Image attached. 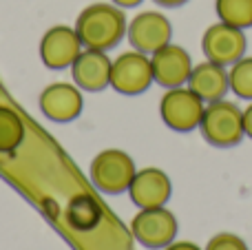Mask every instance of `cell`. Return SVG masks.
<instances>
[{"label": "cell", "mask_w": 252, "mask_h": 250, "mask_svg": "<svg viewBox=\"0 0 252 250\" xmlns=\"http://www.w3.org/2000/svg\"><path fill=\"white\" fill-rule=\"evenodd\" d=\"M201 137L210 146L217 149H232L246 137L244 133V109L230 100L206 102L204 115L199 122Z\"/></svg>", "instance_id": "cell-2"}, {"label": "cell", "mask_w": 252, "mask_h": 250, "mask_svg": "<svg viewBox=\"0 0 252 250\" xmlns=\"http://www.w3.org/2000/svg\"><path fill=\"white\" fill-rule=\"evenodd\" d=\"M215 11L221 22L239 29L252 27V0H215Z\"/></svg>", "instance_id": "cell-17"}, {"label": "cell", "mask_w": 252, "mask_h": 250, "mask_svg": "<svg viewBox=\"0 0 252 250\" xmlns=\"http://www.w3.org/2000/svg\"><path fill=\"white\" fill-rule=\"evenodd\" d=\"M82 40H80L78 31L71 27L58 25L51 27L47 33L42 35L40 42V58H42L44 66L49 69H66L75 62V58L82 53Z\"/></svg>", "instance_id": "cell-10"}, {"label": "cell", "mask_w": 252, "mask_h": 250, "mask_svg": "<svg viewBox=\"0 0 252 250\" xmlns=\"http://www.w3.org/2000/svg\"><path fill=\"white\" fill-rule=\"evenodd\" d=\"M25 140V124L9 106H0V153H11Z\"/></svg>", "instance_id": "cell-16"}, {"label": "cell", "mask_w": 252, "mask_h": 250, "mask_svg": "<svg viewBox=\"0 0 252 250\" xmlns=\"http://www.w3.org/2000/svg\"><path fill=\"white\" fill-rule=\"evenodd\" d=\"M244 133L252 140V102L244 109Z\"/></svg>", "instance_id": "cell-20"}, {"label": "cell", "mask_w": 252, "mask_h": 250, "mask_svg": "<svg viewBox=\"0 0 252 250\" xmlns=\"http://www.w3.org/2000/svg\"><path fill=\"white\" fill-rule=\"evenodd\" d=\"M186 87L195 91L204 102L223 100L226 93L230 91V80H228V69L217 62L204 60L199 64H192L190 78Z\"/></svg>", "instance_id": "cell-14"}, {"label": "cell", "mask_w": 252, "mask_h": 250, "mask_svg": "<svg viewBox=\"0 0 252 250\" xmlns=\"http://www.w3.org/2000/svg\"><path fill=\"white\" fill-rule=\"evenodd\" d=\"M204 109L206 102L188 87L166 89V93L159 100L161 120H164L166 126L177 133H190L199 128Z\"/></svg>", "instance_id": "cell-3"}, {"label": "cell", "mask_w": 252, "mask_h": 250, "mask_svg": "<svg viewBox=\"0 0 252 250\" xmlns=\"http://www.w3.org/2000/svg\"><path fill=\"white\" fill-rule=\"evenodd\" d=\"M139 2H144V0H113V4H118V7H122V9L137 7Z\"/></svg>", "instance_id": "cell-23"}, {"label": "cell", "mask_w": 252, "mask_h": 250, "mask_svg": "<svg viewBox=\"0 0 252 250\" xmlns=\"http://www.w3.org/2000/svg\"><path fill=\"white\" fill-rule=\"evenodd\" d=\"M177 217L164 206L142 208L130 221V233L146 248H166L177 237Z\"/></svg>", "instance_id": "cell-7"}, {"label": "cell", "mask_w": 252, "mask_h": 250, "mask_svg": "<svg viewBox=\"0 0 252 250\" xmlns=\"http://www.w3.org/2000/svg\"><path fill=\"white\" fill-rule=\"evenodd\" d=\"M135 173H137V168H135L133 157L120 149L102 151L91 162L93 186L106 195H118V193L128 190Z\"/></svg>", "instance_id": "cell-4"}, {"label": "cell", "mask_w": 252, "mask_h": 250, "mask_svg": "<svg viewBox=\"0 0 252 250\" xmlns=\"http://www.w3.org/2000/svg\"><path fill=\"white\" fill-rule=\"evenodd\" d=\"M111 66H113V60L106 56V51L84 49L71 64L73 82L84 91H102L111 87Z\"/></svg>", "instance_id": "cell-13"}, {"label": "cell", "mask_w": 252, "mask_h": 250, "mask_svg": "<svg viewBox=\"0 0 252 250\" xmlns=\"http://www.w3.org/2000/svg\"><path fill=\"white\" fill-rule=\"evenodd\" d=\"M153 80V64L148 53H142L137 49L120 53L111 66V87L122 95H139L144 93Z\"/></svg>", "instance_id": "cell-6"}, {"label": "cell", "mask_w": 252, "mask_h": 250, "mask_svg": "<svg viewBox=\"0 0 252 250\" xmlns=\"http://www.w3.org/2000/svg\"><path fill=\"white\" fill-rule=\"evenodd\" d=\"M151 64H153V80L164 89L184 87L192 71L190 53L173 42L164 44L155 53H151Z\"/></svg>", "instance_id": "cell-9"}, {"label": "cell", "mask_w": 252, "mask_h": 250, "mask_svg": "<svg viewBox=\"0 0 252 250\" xmlns=\"http://www.w3.org/2000/svg\"><path fill=\"white\" fill-rule=\"evenodd\" d=\"M82 93L78 84L56 82L40 93V109L53 122H73L82 113Z\"/></svg>", "instance_id": "cell-12"}, {"label": "cell", "mask_w": 252, "mask_h": 250, "mask_svg": "<svg viewBox=\"0 0 252 250\" xmlns=\"http://www.w3.org/2000/svg\"><path fill=\"white\" fill-rule=\"evenodd\" d=\"M66 221L73 230L80 233H89L95 226H100L102 221V206L93 195L80 193L73 195L69 199V206H66Z\"/></svg>", "instance_id": "cell-15"}, {"label": "cell", "mask_w": 252, "mask_h": 250, "mask_svg": "<svg viewBox=\"0 0 252 250\" xmlns=\"http://www.w3.org/2000/svg\"><path fill=\"white\" fill-rule=\"evenodd\" d=\"M201 51H204L206 60L217 62L221 66H232L248 51L246 31L239 29V27L228 25V22L217 20L201 35Z\"/></svg>", "instance_id": "cell-5"}, {"label": "cell", "mask_w": 252, "mask_h": 250, "mask_svg": "<svg viewBox=\"0 0 252 250\" xmlns=\"http://www.w3.org/2000/svg\"><path fill=\"white\" fill-rule=\"evenodd\" d=\"M157 4H161V7H182V4H186L188 0H155Z\"/></svg>", "instance_id": "cell-22"}, {"label": "cell", "mask_w": 252, "mask_h": 250, "mask_svg": "<svg viewBox=\"0 0 252 250\" xmlns=\"http://www.w3.org/2000/svg\"><path fill=\"white\" fill-rule=\"evenodd\" d=\"M228 80H230V91L239 100L252 102V56H244L228 69Z\"/></svg>", "instance_id": "cell-18"}, {"label": "cell", "mask_w": 252, "mask_h": 250, "mask_svg": "<svg viewBox=\"0 0 252 250\" xmlns=\"http://www.w3.org/2000/svg\"><path fill=\"white\" fill-rule=\"evenodd\" d=\"M126 16L122 7L109 2H95L82 9L75 22L80 40L87 49H97V51H109L118 47L120 40L126 35Z\"/></svg>", "instance_id": "cell-1"}, {"label": "cell", "mask_w": 252, "mask_h": 250, "mask_svg": "<svg viewBox=\"0 0 252 250\" xmlns=\"http://www.w3.org/2000/svg\"><path fill=\"white\" fill-rule=\"evenodd\" d=\"M126 35H128L130 47L151 56L157 49H161L164 44L170 42V38H173V25L159 11H142L130 20Z\"/></svg>", "instance_id": "cell-8"}, {"label": "cell", "mask_w": 252, "mask_h": 250, "mask_svg": "<svg viewBox=\"0 0 252 250\" xmlns=\"http://www.w3.org/2000/svg\"><path fill=\"white\" fill-rule=\"evenodd\" d=\"M170 193H173L170 177L166 175L161 168H155V166L137 171L128 186L130 202L137 208L166 206V202L170 199Z\"/></svg>", "instance_id": "cell-11"}, {"label": "cell", "mask_w": 252, "mask_h": 250, "mask_svg": "<svg viewBox=\"0 0 252 250\" xmlns=\"http://www.w3.org/2000/svg\"><path fill=\"white\" fill-rule=\"evenodd\" d=\"M204 250H250L248 244L235 233H219L215 237H210V242L206 244Z\"/></svg>", "instance_id": "cell-19"}, {"label": "cell", "mask_w": 252, "mask_h": 250, "mask_svg": "<svg viewBox=\"0 0 252 250\" xmlns=\"http://www.w3.org/2000/svg\"><path fill=\"white\" fill-rule=\"evenodd\" d=\"M164 250H201V248L192 242H173V244H168Z\"/></svg>", "instance_id": "cell-21"}]
</instances>
